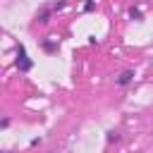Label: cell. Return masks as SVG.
I'll return each instance as SVG.
<instances>
[{
    "instance_id": "obj_1",
    "label": "cell",
    "mask_w": 153,
    "mask_h": 153,
    "mask_svg": "<svg viewBox=\"0 0 153 153\" xmlns=\"http://www.w3.org/2000/svg\"><path fill=\"white\" fill-rule=\"evenodd\" d=\"M14 65H17V69L19 72H31L33 69V60L29 57V53H26V45L24 43H17V48H14Z\"/></svg>"
},
{
    "instance_id": "obj_2",
    "label": "cell",
    "mask_w": 153,
    "mask_h": 153,
    "mask_svg": "<svg viewBox=\"0 0 153 153\" xmlns=\"http://www.w3.org/2000/svg\"><path fill=\"white\" fill-rule=\"evenodd\" d=\"M62 7H67V0H60V2H53V5H48V7H41V10L36 12V24H48V22L53 19V14L60 12Z\"/></svg>"
},
{
    "instance_id": "obj_3",
    "label": "cell",
    "mask_w": 153,
    "mask_h": 153,
    "mask_svg": "<svg viewBox=\"0 0 153 153\" xmlns=\"http://www.w3.org/2000/svg\"><path fill=\"white\" fill-rule=\"evenodd\" d=\"M41 48H43V53H57L60 41H57L55 36H45V38L41 41Z\"/></svg>"
},
{
    "instance_id": "obj_4",
    "label": "cell",
    "mask_w": 153,
    "mask_h": 153,
    "mask_svg": "<svg viewBox=\"0 0 153 153\" xmlns=\"http://www.w3.org/2000/svg\"><path fill=\"white\" fill-rule=\"evenodd\" d=\"M134 76H136L134 69H124V72H120V76L115 79V84H117V86H129V84L134 81Z\"/></svg>"
},
{
    "instance_id": "obj_5",
    "label": "cell",
    "mask_w": 153,
    "mask_h": 153,
    "mask_svg": "<svg viewBox=\"0 0 153 153\" xmlns=\"http://www.w3.org/2000/svg\"><path fill=\"white\" fill-rule=\"evenodd\" d=\"M129 19H134V22H141V19H143V12H141L139 7H129Z\"/></svg>"
},
{
    "instance_id": "obj_6",
    "label": "cell",
    "mask_w": 153,
    "mask_h": 153,
    "mask_svg": "<svg viewBox=\"0 0 153 153\" xmlns=\"http://www.w3.org/2000/svg\"><path fill=\"white\" fill-rule=\"evenodd\" d=\"M81 10H84V12H96V0H86V2L81 5Z\"/></svg>"
},
{
    "instance_id": "obj_7",
    "label": "cell",
    "mask_w": 153,
    "mask_h": 153,
    "mask_svg": "<svg viewBox=\"0 0 153 153\" xmlns=\"http://www.w3.org/2000/svg\"><path fill=\"white\" fill-rule=\"evenodd\" d=\"M105 139H108V143H112V141H120V134H117V131H108Z\"/></svg>"
},
{
    "instance_id": "obj_8",
    "label": "cell",
    "mask_w": 153,
    "mask_h": 153,
    "mask_svg": "<svg viewBox=\"0 0 153 153\" xmlns=\"http://www.w3.org/2000/svg\"><path fill=\"white\" fill-rule=\"evenodd\" d=\"M48 153H57V151H48Z\"/></svg>"
}]
</instances>
